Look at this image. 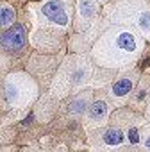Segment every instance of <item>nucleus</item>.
I'll return each instance as SVG.
<instances>
[{"mask_svg":"<svg viewBox=\"0 0 150 152\" xmlns=\"http://www.w3.org/2000/svg\"><path fill=\"white\" fill-rule=\"evenodd\" d=\"M2 45L7 50H20L25 45V27L23 25H15L2 36Z\"/></svg>","mask_w":150,"mask_h":152,"instance_id":"f257e3e1","label":"nucleus"},{"mask_svg":"<svg viewBox=\"0 0 150 152\" xmlns=\"http://www.w3.org/2000/svg\"><path fill=\"white\" fill-rule=\"evenodd\" d=\"M41 13L48 20L55 22L57 25H66L68 23V16H66L64 6H63V2H59V0H50V2H47L41 7Z\"/></svg>","mask_w":150,"mask_h":152,"instance_id":"f03ea898","label":"nucleus"},{"mask_svg":"<svg viewBox=\"0 0 150 152\" xmlns=\"http://www.w3.org/2000/svg\"><path fill=\"white\" fill-rule=\"evenodd\" d=\"M116 45H118L122 50H125V52H134V50L138 48L136 38H134L132 34H129V32H122V34H118V38H116Z\"/></svg>","mask_w":150,"mask_h":152,"instance_id":"7ed1b4c3","label":"nucleus"},{"mask_svg":"<svg viewBox=\"0 0 150 152\" xmlns=\"http://www.w3.org/2000/svg\"><path fill=\"white\" fill-rule=\"evenodd\" d=\"M90 116L91 118H95V120H100V118H104L106 115H107V104L106 102H102V100H97V102H93L91 106H90Z\"/></svg>","mask_w":150,"mask_h":152,"instance_id":"20e7f679","label":"nucleus"},{"mask_svg":"<svg viewBox=\"0 0 150 152\" xmlns=\"http://www.w3.org/2000/svg\"><path fill=\"white\" fill-rule=\"evenodd\" d=\"M104 141H106L107 145L116 147V145H120V143L123 141V132H120V131H116V129H109V131L104 132Z\"/></svg>","mask_w":150,"mask_h":152,"instance_id":"39448f33","label":"nucleus"},{"mask_svg":"<svg viewBox=\"0 0 150 152\" xmlns=\"http://www.w3.org/2000/svg\"><path fill=\"white\" fill-rule=\"evenodd\" d=\"M130 90H132V83H130L129 79H122V81H118V83L113 86V93H114L116 97H123V95L130 93Z\"/></svg>","mask_w":150,"mask_h":152,"instance_id":"423d86ee","label":"nucleus"},{"mask_svg":"<svg viewBox=\"0 0 150 152\" xmlns=\"http://www.w3.org/2000/svg\"><path fill=\"white\" fill-rule=\"evenodd\" d=\"M79 11H81L82 16L90 18V16H93V13H95V4L90 2V0H81V2H79Z\"/></svg>","mask_w":150,"mask_h":152,"instance_id":"0eeeda50","label":"nucleus"},{"mask_svg":"<svg viewBox=\"0 0 150 152\" xmlns=\"http://www.w3.org/2000/svg\"><path fill=\"white\" fill-rule=\"evenodd\" d=\"M15 22V9L13 7H2V25L9 27Z\"/></svg>","mask_w":150,"mask_h":152,"instance_id":"6e6552de","label":"nucleus"},{"mask_svg":"<svg viewBox=\"0 0 150 152\" xmlns=\"http://www.w3.org/2000/svg\"><path fill=\"white\" fill-rule=\"evenodd\" d=\"M139 25H141V29L150 31V15H148V13H143V15L139 16Z\"/></svg>","mask_w":150,"mask_h":152,"instance_id":"1a4fd4ad","label":"nucleus"},{"mask_svg":"<svg viewBox=\"0 0 150 152\" xmlns=\"http://www.w3.org/2000/svg\"><path fill=\"white\" fill-rule=\"evenodd\" d=\"M129 140H130V143H138L139 141V132H138V129H130L129 131Z\"/></svg>","mask_w":150,"mask_h":152,"instance_id":"9d476101","label":"nucleus"},{"mask_svg":"<svg viewBox=\"0 0 150 152\" xmlns=\"http://www.w3.org/2000/svg\"><path fill=\"white\" fill-rule=\"evenodd\" d=\"M6 93H7V99H9V100H15V99H16V90H15V86H7Z\"/></svg>","mask_w":150,"mask_h":152,"instance_id":"9b49d317","label":"nucleus"},{"mask_svg":"<svg viewBox=\"0 0 150 152\" xmlns=\"http://www.w3.org/2000/svg\"><path fill=\"white\" fill-rule=\"evenodd\" d=\"M146 147H148V148H150V138H148V140H146Z\"/></svg>","mask_w":150,"mask_h":152,"instance_id":"f8f14e48","label":"nucleus"}]
</instances>
